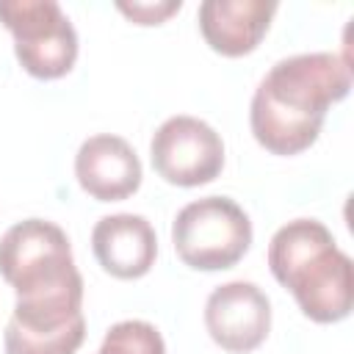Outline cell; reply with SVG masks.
Instances as JSON below:
<instances>
[{
  "mask_svg": "<svg viewBox=\"0 0 354 354\" xmlns=\"http://www.w3.org/2000/svg\"><path fill=\"white\" fill-rule=\"evenodd\" d=\"M351 91V66L335 53H299L277 61L249 105L254 141L279 158L310 149L326 111Z\"/></svg>",
  "mask_w": 354,
  "mask_h": 354,
  "instance_id": "6da1fadb",
  "label": "cell"
},
{
  "mask_svg": "<svg viewBox=\"0 0 354 354\" xmlns=\"http://www.w3.org/2000/svg\"><path fill=\"white\" fill-rule=\"evenodd\" d=\"M0 277L14 288L11 321L58 329L83 318V277L69 235L47 218H25L0 238Z\"/></svg>",
  "mask_w": 354,
  "mask_h": 354,
  "instance_id": "7a4b0ae2",
  "label": "cell"
},
{
  "mask_svg": "<svg viewBox=\"0 0 354 354\" xmlns=\"http://www.w3.org/2000/svg\"><path fill=\"white\" fill-rule=\"evenodd\" d=\"M268 268L310 321L337 324L348 318L354 307L351 257L337 249L324 221L293 218L282 224L268 243Z\"/></svg>",
  "mask_w": 354,
  "mask_h": 354,
  "instance_id": "3957f363",
  "label": "cell"
},
{
  "mask_svg": "<svg viewBox=\"0 0 354 354\" xmlns=\"http://www.w3.org/2000/svg\"><path fill=\"white\" fill-rule=\"evenodd\" d=\"M252 221L230 196H202L188 202L171 221L177 257L194 271L232 268L252 246Z\"/></svg>",
  "mask_w": 354,
  "mask_h": 354,
  "instance_id": "277c9868",
  "label": "cell"
},
{
  "mask_svg": "<svg viewBox=\"0 0 354 354\" xmlns=\"http://www.w3.org/2000/svg\"><path fill=\"white\" fill-rule=\"evenodd\" d=\"M0 22L14 36L19 66L39 80H58L77 61V30L55 0H0Z\"/></svg>",
  "mask_w": 354,
  "mask_h": 354,
  "instance_id": "5b68a950",
  "label": "cell"
},
{
  "mask_svg": "<svg viewBox=\"0 0 354 354\" xmlns=\"http://www.w3.org/2000/svg\"><path fill=\"white\" fill-rule=\"evenodd\" d=\"M149 160L160 180L180 188L213 183L224 169L221 136L196 116H169L149 141Z\"/></svg>",
  "mask_w": 354,
  "mask_h": 354,
  "instance_id": "8992f818",
  "label": "cell"
},
{
  "mask_svg": "<svg viewBox=\"0 0 354 354\" xmlns=\"http://www.w3.org/2000/svg\"><path fill=\"white\" fill-rule=\"evenodd\" d=\"M205 329L210 340L224 351H254L268 337L271 301L254 282H224L205 301Z\"/></svg>",
  "mask_w": 354,
  "mask_h": 354,
  "instance_id": "52a82bcc",
  "label": "cell"
},
{
  "mask_svg": "<svg viewBox=\"0 0 354 354\" xmlns=\"http://www.w3.org/2000/svg\"><path fill=\"white\" fill-rule=\"evenodd\" d=\"M77 185L97 202H122L141 188V160L136 149L113 133L91 136L75 155Z\"/></svg>",
  "mask_w": 354,
  "mask_h": 354,
  "instance_id": "ba28073f",
  "label": "cell"
},
{
  "mask_svg": "<svg viewBox=\"0 0 354 354\" xmlns=\"http://www.w3.org/2000/svg\"><path fill=\"white\" fill-rule=\"evenodd\" d=\"M91 249L105 274L116 279H138L149 274L158 257L155 227L138 213L102 216L91 230Z\"/></svg>",
  "mask_w": 354,
  "mask_h": 354,
  "instance_id": "9c48e42d",
  "label": "cell"
},
{
  "mask_svg": "<svg viewBox=\"0 0 354 354\" xmlns=\"http://www.w3.org/2000/svg\"><path fill=\"white\" fill-rule=\"evenodd\" d=\"M271 0H205L199 6V30L207 47L224 58H241L257 50L277 14Z\"/></svg>",
  "mask_w": 354,
  "mask_h": 354,
  "instance_id": "30bf717a",
  "label": "cell"
},
{
  "mask_svg": "<svg viewBox=\"0 0 354 354\" xmlns=\"http://www.w3.org/2000/svg\"><path fill=\"white\" fill-rule=\"evenodd\" d=\"M97 354H166V343L158 326H152L149 321L130 318L113 324L105 332Z\"/></svg>",
  "mask_w": 354,
  "mask_h": 354,
  "instance_id": "8fae6325",
  "label": "cell"
},
{
  "mask_svg": "<svg viewBox=\"0 0 354 354\" xmlns=\"http://www.w3.org/2000/svg\"><path fill=\"white\" fill-rule=\"evenodd\" d=\"M116 8L136 25H163L171 14L183 8V0H155V3H116Z\"/></svg>",
  "mask_w": 354,
  "mask_h": 354,
  "instance_id": "7c38bea8",
  "label": "cell"
}]
</instances>
